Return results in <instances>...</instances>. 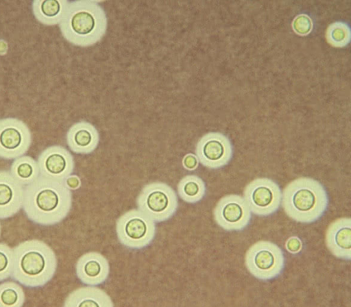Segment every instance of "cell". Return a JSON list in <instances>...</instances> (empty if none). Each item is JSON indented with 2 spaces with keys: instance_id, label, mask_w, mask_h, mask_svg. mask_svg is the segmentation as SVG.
<instances>
[{
  "instance_id": "obj_1",
  "label": "cell",
  "mask_w": 351,
  "mask_h": 307,
  "mask_svg": "<svg viewBox=\"0 0 351 307\" xmlns=\"http://www.w3.org/2000/svg\"><path fill=\"white\" fill-rule=\"evenodd\" d=\"M72 206L71 190L64 181L43 175L24 186L23 210L27 217L40 225L61 222Z\"/></svg>"
},
{
  "instance_id": "obj_2",
  "label": "cell",
  "mask_w": 351,
  "mask_h": 307,
  "mask_svg": "<svg viewBox=\"0 0 351 307\" xmlns=\"http://www.w3.org/2000/svg\"><path fill=\"white\" fill-rule=\"evenodd\" d=\"M57 266L56 255L45 242L24 241L13 248L11 278L26 287L41 288L53 278Z\"/></svg>"
},
{
  "instance_id": "obj_3",
  "label": "cell",
  "mask_w": 351,
  "mask_h": 307,
  "mask_svg": "<svg viewBox=\"0 0 351 307\" xmlns=\"http://www.w3.org/2000/svg\"><path fill=\"white\" fill-rule=\"evenodd\" d=\"M282 206L291 219L311 223L319 219L328 206V197L324 186L306 177L289 182L282 193Z\"/></svg>"
},
{
  "instance_id": "obj_4",
  "label": "cell",
  "mask_w": 351,
  "mask_h": 307,
  "mask_svg": "<svg viewBox=\"0 0 351 307\" xmlns=\"http://www.w3.org/2000/svg\"><path fill=\"white\" fill-rule=\"evenodd\" d=\"M59 25L68 41L85 46L94 43L102 36L106 18L101 8L94 2L68 1Z\"/></svg>"
},
{
  "instance_id": "obj_5",
  "label": "cell",
  "mask_w": 351,
  "mask_h": 307,
  "mask_svg": "<svg viewBox=\"0 0 351 307\" xmlns=\"http://www.w3.org/2000/svg\"><path fill=\"white\" fill-rule=\"evenodd\" d=\"M285 256L282 249L274 243L260 241L246 251L245 265L256 278L267 281L278 278L285 267Z\"/></svg>"
},
{
  "instance_id": "obj_6",
  "label": "cell",
  "mask_w": 351,
  "mask_h": 307,
  "mask_svg": "<svg viewBox=\"0 0 351 307\" xmlns=\"http://www.w3.org/2000/svg\"><path fill=\"white\" fill-rule=\"evenodd\" d=\"M136 204L139 210L154 222L169 219L178 209V197L174 190L165 183L152 182L141 191Z\"/></svg>"
},
{
  "instance_id": "obj_7",
  "label": "cell",
  "mask_w": 351,
  "mask_h": 307,
  "mask_svg": "<svg viewBox=\"0 0 351 307\" xmlns=\"http://www.w3.org/2000/svg\"><path fill=\"white\" fill-rule=\"evenodd\" d=\"M116 233L123 246L132 249H141L153 241L156 225L154 221L141 210L133 209L117 219Z\"/></svg>"
},
{
  "instance_id": "obj_8",
  "label": "cell",
  "mask_w": 351,
  "mask_h": 307,
  "mask_svg": "<svg viewBox=\"0 0 351 307\" xmlns=\"http://www.w3.org/2000/svg\"><path fill=\"white\" fill-rule=\"evenodd\" d=\"M243 196L251 212L255 215L266 217L278 210L281 204L282 191L274 180L261 177L247 184Z\"/></svg>"
},
{
  "instance_id": "obj_9",
  "label": "cell",
  "mask_w": 351,
  "mask_h": 307,
  "mask_svg": "<svg viewBox=\"0 0 351 307\" xmlns=\"http://www.w3.org/2000/svg\"><path fill=\"white\" fill-rule=\"evenodd\" d=\"M32 134L23 121L12 117L0 119V158L14 160L29 149Z\"/></svg>"
},
{
  "instance_id": "obj_10",
  "label": "cell",
  "mask_w": 351,
  "mask_h": 307,
  "mask_svg": "<svg viewBox=\"0 0 351 307\" xmlns=\"http://www.w3.org/2000/svg\"><path fill=\"white\" fill-rule=\"evenodd\" d=\"M251 211L244 199L239 195L231 194L221 197L214 208L217 224L227 231H241L250 222Z\"/></svg>"
},
{
  "instance_id": "obj_11",
  "label": "cell",
  "mask_w": 351,
  "mask_h": 307,
  "mask_svg": "<svg viewBox=\"0 0 351 307\" xmlns=\"http://www.w3.org/2000/svg\"><path fill=\"white\" fill-rule=\"evenodd\" d=\"M195 153L202 165L217 169L228 164L232 157L233 149L226 136L219 132H210L198 141Z\"/></svg>"
},
{
  "instance_id": "obj_12",
  "label": "cell",
  "mask_w": 351,
  "mask_h": 307,
  "mask_svg": "<svg viewBox=\"0 0 351 307\" xmlns=\"http://www.w3.org/2000/svg\"><path fill=\"white\" fill-rule=\"evenodd\" d=\"M40 175L46 177L64 181L74 170V160L71 153L60 145L45 149L37 160Z\"/></svg>"
},
{
  "instance_id": "obj_13",
  "label": "cell",
  "mask_w": 351,
  "mask_h": 307,
  "mask_svg": "<svg viewBox=\"0 0 351 307\" xmlns=\"http://www.w3.org/2000/svg\"><path fill=\"white\" fill-rule=\"evenodd\" d=\"M76 275L86 285L96 286L104 283L110 273L108 260L99 252L90 251L81 256L75 265Z\"/></svg>"
},
{
  "instance_id": "obj_14",
  "label": "cell",
  "mask_w": 351,
  "mask_h": 307,
  "mask_svg": "<svg viewBox=\"0 0 351 307\" xmlns=\"http://www.w3.org/2000/svg\"><path fill=\"white\" fill-rule=\"evenodd\" d=\"M24 186L8 171H0V219L13 217L23 207Z\"/></svg>"
},
{
  "instance_id": "obj_15",
  "label": "cell",
  "mask_w": 351,
  "mask_h": 307,
  "mask_svg": "<svg viewBox=\"0 0 351 307\" xmlns=\"http://www.w3.org/2000/svg\"><path fill=\"white\" fill-rule=\"evenodd\" d=\"M351 220L343 217L333 221L326 232V245L330 253L338 258H351Z\"/></svg>"
},
{
  "instance_id": "obj_16",
  "label": "cell",
  "mask_w": 351,
  "mask_h": 307,
  "mask_svg": "<svg viewBox=\"0 0 351 307\" xmlns=\"http://www.w3.org/2000/svg\"><path fill=\"white\" fill-rule=\"evenodd\" d=\"M98 141L99 136L96 129L84 121L73 125L66 134L67 145L76 154L91 153L97 147Z\"/></svg>"
},
{
  "instance_id": "obj_17",
  "label": "cell",
  "mask_w": 351,
  "mask_h": 307,
  "mask_svg": "<svg viewBox=\"0 0 351 307\" xmlns=\"http://www.w3.org/2000/svg\"><path fill=\"white\" fill-rule=\"evenodd\" d=\"M64 306L112 307L114 304L104 291L95 286H88L78 288L69 294L64 300Z\"/></svg>"
},
{
  "instance_id": "obj_18",
  "label": "cell",
  "mask_w": 351,
  "mask_h": 307,
  "mask_svg": "<svg viewBox=\"0 0 351 307\" xmlns=\"http://www.w3.org/2000/svg\"><path fill=\"white\" fill-rule=\"evenodd\" d=\"M67 1L35 0L32 12L38 22L45 25L59 24L67 6Z\"/></svg>"
},
{
  "instance_id": "obj_19",
  "label": "cell",
  "mask_w": 351,
  "mask_h": 307,
  "mask_svg": "<svg viewBox=\"0 0 351 307\" xmlns=\"http://www.w3.org/2000/svg\"><path fill=\"white\" fill-rule=\"evenodd\" d=\"M10 173L24 186L33 182L40 175L37 161L31 156L24 155L14 159L11 164Z\"/></svg>"
},
{
  "instance_id": "obj_20",
  "label": "cell",
  "mask_w": 351,
  "mask_h": 307,
  "mask_svg": "<svg viewBox=\"0 0 351 307\" xmlns=\"http://www.w3.org/2000/svg\"><path fill=\"white\" fill-rule=\"evenodd\" d=\"M177 189L180 197L189 204L201 201L206 194L204 182L195 175H188L182 178Z\"/></svg>"
},
{
  "instance_id": "obj_21",
  "label": "cell",
  "mask_w": 351,
  "mask_h": 307,
  "mask_svg": "<svg viewBox=\"0 0 351 307\" xmlns=\"http://www.w3.org/2000/svg\"><path fill=\"white\" fill-rule=\"evenodd\" d=\"M25 295L19 282L5 281L0 284V307H21Z\"/></svg>"
},
{
  "instance_id": "obj_22",
  "label": "cell",
  "mask_w": 351,
  "mask_h": 307,
  "mask_svg": "<svg viewBox=\"0 0 351 307\" xmlns=\"http://www.w3.org/2000/svg\"><path fill=\"white\" fill-rule=\"evenodd\" d=\"M350 33L348 26L342 22L331 24L327 30V39L335 46L341 47L350 41Z\"/></svg>"
},
{
  "instance_id": "obj_23",
  "label": "cell",
  "mask_w": 351,
  "mask_h": 307,
  "mask_svg": "<svg viewBox=\"0 0 351 307\" xmlns=\"http://www.w3.org/2000/svg\"><path fill=\"white\" fill-rule=\"evenodd\" d=\"M13 267V249L0 243V282L11 277Z\"/></svg>"
},
{
  "instance_id": "obj_24",
  "label": "cell",
  "mask_w": 351,
  "mask_h": 307,
  "mask_svg": "<svg viewBox=\"0 0 351 307\" xmlns=\"http://www.w3.org/2000/svg\"><path fill=\"white\" fill-rule=\"evenodd\" d=\"M293 27L295 32L299 34H308L312 27V22L310 18L304 14L295 17L293 22Z\"/></svg>"
},
{
  "instance_id": "obj_25",
  "label": "cell",
  "mask_w": 351,
  "mask_h": 307,
  "mask_svg": "<svg viewBox=\"0 0 351 307\" xmlns=\"http://www.w3.org/2000/svg\"><path fill=\"white\" fill-rule=\"evenodd\" d=\"M287 251L291 254H298L302 249V242L297 236L290 237L285 244Z\"/></svg>"
},
{
  "instance_id": "obj_26",
  "label": "cell",
  "mask_w": 351,
  "mask_h": 307,
  "mask_svg": "<svg viewBox=\"0 0 351 307\" xmlns=\"http://www.w3.org/2000/svg\"><path fill=\"white\" fill-rule=\"evenodd\" d=\"M198 159L196 156L189 154L183 159L182 163L184 167L189 171L195 170L198 166Z\"/></svg>"
},
{
  "instance_id": "obj_27",
  "label": "cell",
  "mask_w": 351,
  "mask_h": 307,
  "mask_svg": "<svg viewBox=\"0 0 351 307\" xmlns=\"http://www.w3.org/2000/svg\"><path fill=\"white\" fill-rule=\"evenodd\" d=\"M66 186L70 190H75L80 186V180L79 177L75 175H71L64 180Z\"/></svg>"
},
{
  "instance_id": "obj_28",
  "label": "cell",
  "mask_w": 351,
  "mask_h": 307,
  "mask_svg": "<svg viewBox=\"0 0 351 307\" xmlns=\"http://www.w3.org/2000/svg\"><path fill=\"white\" fill-rule=\"evenodd\" d=\"M8 45L3 40H0V55L3 56L7 53Z\"/></svg>"
},
{
  "instance_id": "obj_29",
  "label": "cell",
  "mask_w": 351,
  "mask_h": 307,
  "mask_svg": "<svg viewBox=\"0 0 351 307\" xmlns=\"http://www.w3.org/2000/svg\"><path fill=\"white\" fill-rule=\"evenodd\" d=\"M1 223H0V236H1Z\"/></svg>"
}]
</instances>
